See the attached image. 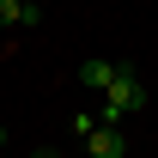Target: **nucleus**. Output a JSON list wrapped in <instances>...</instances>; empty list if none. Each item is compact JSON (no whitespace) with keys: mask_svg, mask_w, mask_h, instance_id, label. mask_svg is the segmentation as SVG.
I'll use <instances>...</instances> for the list:
<instances>
[{"mask_svg":"<svg viewBox=\"0 0 158 158\" xmlns=\"http://www.w3.org/2000/svg\"><path fill=\"white\" fill-rule=\"evenodd\" d=\"M79 146H85V158H128V128H85L79 134Z\"/></svg>","mask_w":158,"mask_h":158,"instance_id":"1","label":"nucleus"},{"mask_svg":"<svg viewBox=\"0 0 158 158\" xmlns=\"http://www.w3.org/2000/svg\"><path fill=\"white\" fill-rule=\"evenodd\" d=\"M43 12L31 6V0H0V31H37Z\"/></svg>","mask_w":158,"mask_h":158,"instance_id":"2","label":"nucleus"},{"mask_svg":"<svg viewBox=\"0 0 158 158\" xmlns=\"http://www.w3.org/2000/svg\"><path fill=\"white\" fill-rule=\"evenodd\" d=\"M116 79V61H103V55H91V61H79V85H91V91H103Z\"/></svg>","mask_w":158,"mask_h":158,"instance_id":"3","label":"nucleus"},{"mask_svg":"<svg viewBox=\"0 0 158 158\" xmlns=\"http://www.w3.org/2000/svg\"><path fill=\"white\" fill-rule=\"evenodd\" d=\"M37 158H61V152H37Z\"/></svg>","mask_w":158,"mask_h":158,"instance_id":"4","label":"nucleus"},{"mask_svg":"<svg viewBox=\"0 0 158 158\" xmlns=\"http://www.w3.org/2000/svg\"><path fill=\"white\" fill-rule=\"evenodd\" d=\"M0 146H6V128H0Z\"/></svg>","mask_w":158,"mask_h":158,"instance_id":"5","label":"nucleus"},{"mask_svg":"<svg viewBox=\"0 0 158 158\" xmlns=\"http://www.w3.org/2000/svg\"><path fill=\"white\" fill-rule=\"evenodd\" d=\"M31 6H37V0H31Z\"/></svg>","mask_w":158,"mask_h":158,"instance_id":"6","label":"nucleus"}]
</instances>
